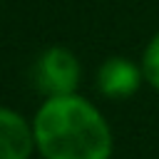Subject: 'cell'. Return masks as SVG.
Here are the masks:
<instances>
[{
    "label": "cell",
    "mask_w": 159,
    "mask_h": 159,
    "mask_svg": "<svg viewBox=\"0 0 159 159\" xmlns=\"http://www.w3.org/2000/svg\"><path fill=\"white\" fill-rule=\"evenodd\" d=\"M142 72H144V80L159 89V32L149 40L147 50H144V57H142Z\"/></svg>",
    "instance_id": "obj_5"
},
{
    "label": "cell",
    "mask_w": 159,
    "mask_h": 159,
    "mask_svg": "<svg viewBox=\"0 0 159 159\" xmlns=\"http://www.w3.org/2000/svg\"><path fill=\"white\" fill-rule=\"evenodd\" d=\"M144 72L127 57H109L102 62L99 72H97V87L102 94L122 99L137 92L139 82H142Z\"/></svg>",
    "instance_id": "obj_3"
},
{
    "label": "cell",
    "mask_w": 159,
    "mask_h": 159,
    "mask_svg": "<svg viewBox=\"0 0 159 159\" xmlns=\"http://www.w3.org/2000/svg\"><path fill=\"white\" fill-rule=\"evenodd\" d=\"M32 142L35 132L27 122L17 112L0 107V159H27Z\"/></svg>",
    "instance_id": "obj_4"
},
{
    "label": "cell",
    "mask_w": 159,
    "mask_h": 159,
    "mask_svg": "<svg viewBox=\"0 0 159 159\" xmlns=\"http://www.w3.org/2000/svg\"><path fill=\"white\" fill-rule=\"evenodd\" d=\"M32 132L45 159H109L112 154L104 117L77 94L47 97L35 114Z\"/></svg>",
    "instance_id": "obj_1"
},
{
    "label": "cell",
    "mask_w": 159,
    "mask_h": 159,
    "mask_svg": "<svg viewBox=\"0 0 159 159\" xmlns=\"http://www.w3.org/2000/svg\"><path fill=\"white\" fill-rule=\"evenodd\" d=\"M80 82V60L67 47H47L35 62V84L47 97L75 94Z\"/></svg>",
    "instance_id": "obj_2"
}]
</instances>
